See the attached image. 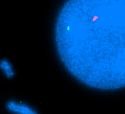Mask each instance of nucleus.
Masks as SVG:
<instances>
[{
  "label": "nucleus",
  "mask_w": 125,
  "mask_h": 114,
  "mask_svg": "<svg viewBox=\"0 0 125 114\" xmlns=\"http://www.w3.org/2000/svg\"><path fill=\"white\" fill-rule=\"evenodd\" d=\"M6 108L13 114H39L29 105L14 100L8 101L6 103Z\"/></svg>",
  "instance_id": "1"
},
{
  "label": "nucleus",
  "mask_w": 125,
  "mask_h": 114,
  "mask_svg": "<svg viewBox=\"0 0 125 114\" xmlns=\"http://www.w3.org/2000/svg\"><path fill=\"white\" fill-rule=\"evenodd\" d=\"M0 71L7 79H12L15 76L16 73L13 65L6 59L0 60Z\"/></svg>",
  "instance_id": "2"
}]
</instances>
